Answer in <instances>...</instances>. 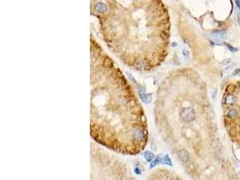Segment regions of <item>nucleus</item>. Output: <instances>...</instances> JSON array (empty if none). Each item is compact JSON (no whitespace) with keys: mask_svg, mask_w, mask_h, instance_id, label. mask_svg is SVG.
Segmentation results:
<instances>
[{"mask_svg":"<svg viewBox=\"0 0 240 180\" xmlns=\"http://www.w3.org/2000/svg\"><path fill=\"white\" fill-rule=\"evenodd\" d=\"M144 157H145V158L147 159V160H148V162L152 161L153 159H154V158H155L154 154L151 153L150 151H146V152L144 153Z\"/></svg>","mask_w":240,"mask_h":180,"instance_id":"nucleus-7","label":"nucleus"},{"mask_svg":"<svg viewBox=\"0 0 240 180\" xmlns=\"http://www.w3.org/2000/svg\"><path fill=\"white\" fill-rule=\"evenodd\" d=\"M141 96H142V99H143V101H144V103H146V104H148L150 101H151V95H141Z\"/></svg>","mask_w":240,"mask_h":180,"instance_id":"nucleus-8","label":"nucleus"},{"mask_svg":"<svg viewBox=\"0 0 240 180\" xmlns=\"http://www.w3.org/2000/svg\"><path fill=\"white\" fill-rule=\"evenodd\" d=\"M224 44H225V46H227V48H228V50H229L231 52H236V51H238L236 48H235V47L231 46L230 44H228V43H225Z\"/></svg>","mask_w":240,"mask_h":180,"instance_id":"nucleus-9","label":"nucleus"},{"mask_svg":"<svg viewBox=\"0 0 240 180\" xmlns=\"http://www.w3.org/2000/svg\"><path fill=\"white\" fill-rule=\"evenodd\" d=\"M195 116H196L195 111L192 107H185L182 109L181 113H180V117H181V119L184 122H186V123L192 122L195 119Z\"/></svg>","mask_w":240,"mask_h":180,"instance_id":"nucleus-1","label":"nucleus"},{"mask_svg":"<svg viewBox=\"0 0 240 180\" xmlns=\"http://www.w3.org/2000/svg\"><path fill=\"white\" fill-rule=\"evenodd\" d=\"M94 10L97 12V13H105L107 11V6L105 4V3H102V2H98L94 5Z\"/></svg>","mask_w":240,"mask_h":180,"instance_id":"nucleus-4","label":"nucleus"},{"mask_svg":"<svg viewBox=\"0 0 240 180\" xmlns=\"http://www.w3.org/2000/svg\"><path fill=\"white\" fill-rule=\"evenodd\" d=\"M177 154H178L179 158L181 159L183 162H187L188 161V159H189V152L186 150H185V149L179 150Z\"/></svg>","mask_w":240,"mask_h":180,"instance_id":"nucleus-3","label":"nucleus"},{"mask_svg":"<svg viewBox=\"0 0 240 180\" xmlns=\"http://www.w3.org/2000/svg\"><path fill=\"white\" fill-rule=\"evenodd\" d=\"M164 161H165V162H166V164L170 165V166L172 165V163H171V159L169 158V157H168L167 155H166V156L165 157V158H164Z\"/></svg>","mask_w":240,"mask_h":180,"instance_id":"nucleus-10","label":"nucleus"},{"mask_svg":"<svg viewBox=\"0 0 240 180\" xmlns=\"http://www.w3.org/2000/svg\"><path fill=\"white\" fill-rule=\"evenodd\" d=\"M229 62H230V59H226L225 61H223L222 64H223V65H227V64H228Z\"/></svg>","mask_w":240,"mask_h":180,"instance_id":"nucleus-13","label":"nucleus"},{"mask_svg":"<svg viewBox=\"0 0 240 180\" xmlns=\"http://www.w3.org/2000/svg\"><path fill=\"white\" fill-rule=\"evenodd\" d=\"M228 118H230V119H234V118H236L237 115H238V113H237V111L236 110V109H231V110H229L228 111Z\"/></svg>","mask_w":240,"mask_h":180,"instance_id":"nucleus-6","label":"nucleus"},{"mask_svg":"<svg viewBox=\"0 0 240 180\" xmlns=\"http://www.w3.org/2000/svg\"><path fill=\"white\" fill-rule=\"evenodd\" d=\"M239 174H240V172H239Z\"/></svg>","mask_w":240,"mask_h":180,"instance_id":"nucleus-14","label":"nucleus"},{"mask_svg":"<svg viewBox=\"0 0 240 180\" xmlns=\"http://www.w3.org/2000/svg\"><path fill=\"white\" fill-rule=\"evenodd\" d=\"M239 73H240V69H235V70L232 72V76H236Z\"/></svg>","mask_w":240,"mask_h":180,"instance_id":"nucleus-11","label":"nucleus"},{"mask_svg":"<svg viewBox=\"0 0 240 180\" xmlns=\"http://www.w3.org/2000/svg\"><path fill=\"white\" fill-rule=\"evenodd\" d=\"M236 103V97L233 95H228L225 98V104L227 106H233Z\"/></svg>","mask_w":240,"mask_h":180,"instance_id":"nucleus-5","label":"nucleus"},{"mask_svg":"<svg viewBox=\"0 0 240 180\" xmlns=\"http://www.w3.org/2000/svg\"><path fill=\"white\" fill-rule=\"evenodd\" d=\"M236 4L237 8L239 9V14H240V0H236Z\"/></svg>","mask_w":240,"mask_h":180,"instance_id":"nucleus-12","label":"nucleus"},{"mask_svg":"<svg viewBox=\"0 0 240 180\" xmlns=\"http://www.w3.org/2000/svg\"><path fill=\"white\" fill-rule=\"evenodd\" d=\"M227 33L224 30H215L210 33V38L215 43H221L227 39Z\"/></svg>","mask_w":240,"mask_h":180,"instance_id":"nucleus-2","label":"nucleus"}]
</instances>
